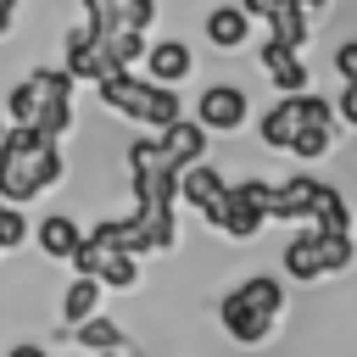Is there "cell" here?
I'll list each match as a JSON object with an SVG mask.
<instances>
[{
  "label": "cell",
  "mask_w": 357,
  "mask_h": 357,
  "mask_svg": "<svg viewBox=\"0 0 357 357\" xmlns=\"http://www.w3.org/2000/svg\"><path fill=\"white\" fill-rule=\"evenodd\" d=\"M28 240V223H22V206H6L0 201V251H17Z\"/></svg>",
  "instance_id": "cb8c5ba5"
},
{
  "label": "cell",
  "mask_w": 357,
  "mask_h": 357,
  "mask_svg": "<svg viewBox=\"0 0 357 357\" xmlns=\"http://www.w3.org/2000/svg\"><path fill=\"white\" fill-rule=\"evenodd\" d=\"M223 190H229V184H223V173H218L212 162H190V167L178 173V195H184L195 212H206V206H212Z\"/></svg>",
  "instance_id": "9a60e30c"
},
{
  "label": "cell",
  "mask_w": 357,
  "mask_h": 357,
  "mask_svg": "<svg viewBox=\"0 0 357 357\" xmlns=\"http://www.w3.org/2000/svg\"><path fill=\"white\" fill-rule=\"evenodd\" d=\"M335 73H340L346 84H357V39H346V45L335 50Z\"/></svg>",
  "instance_id": "4316f807"
},
{
  "label": "cell",
  "mask_w": 357,
  "mask_h": 357,
  "mask_svg": "<svg viewBox=\"0 0 357 357\" xmlns=\"http://www.w3.org/2000/svg\"><path fill=\"white\" fill-rule=\"evenodd\" d=\"M95 89H100V100H106L112 112H123V117H134V123H145V128H156V134L184 117V112H178V89L151 84V78H134V73H112V78H100Z\"/></svg>",
  "instance_id": "3957f363"
},
{
  "label": "cell",
  "mask_w": 357,
  "mask_h": 357,
  "mask_svg": "<svg viewBox=\"0 0 357 357\" xmlns=\"http://www.w3.org/2000/svg\"><path fill=\"white\" fill-rule=\"evenodd\" d=\"M279 312H284V284L268 279V273L240 279V284L218 301V324H223V335H229L234 346H262V340L273 335Z\"/></svg>",
  "instance_id": "7a4b0ae2"
},
{
  "label": "cell",
  "mask_w": 357,
  "mask_h": 357,
  "mask_svg": "<svg viewBox=\"0 0 357 357\" xmlns=\"http://www.w3.org/2000/svg\"><path fill=\"white\" fill-rule=\"evenodd\" d=\"M73 340H78L84 351H123V346H128L123 324H112V318H84V324H73Z\"/></svg>",
  "instance_id": "ffe728a7"
},
{
  "label": "cell",
  "mask_w": 357,
  "mask_h": 357,
  "mask_svg": "<svg viewBox=\"0 0 357 357\" xmlns=\"http://www.w3.org/2000/svg\"><path fill=\"white\" fill-rule=\"evenodd\" d=\"M11 17H17V0H0V33H11Z\"/></svg>",
  "instance_id": "f1b7e54d"
},
{
  "label": "cell",
  "mask_w": 357,
  "mask_h": 357,
  "mask_svg": "<svg viewBox=\"0 0 357 357\" xmlns=\"http://www.w3.org/2000/svg\"><path fill=\"white\" fill-rule=\"evenodd\" d=\"M268 39H273V45H284V50H301V45L312 39V22H307V11H301L296 0H279V6L268 11Z\"/></svg>",
  "instance_id": "2e32d148"
},
{
  "label": "cell",
  "mask_w": 357,
  "mask_h": 357,
  "mask_svg": "<svg viewBox=\"0 0 357 357\" xmlns=\"http://www.w3.org/2000/svg\"><path fill=\"white\" fill-rule=\"evenodd\" d=\"M33 240H39V251L45 257H56V262H67L73 251H78V240H84V229L67 218V212H50L39 229H33Z\"/></svg>",
  "instance_id": "e0dca14e"
},
{
  "label": "cell",
  "mask_w": 357,
  "mask_h": 357,
  "mask_svg": "<svg viewBox=\"0 0 357 357\" xmlns=\"http://www.w3.org/2000/svg\"><path fill=\"white\" fill-rule=\"evenodd\" d=\"M0 134H6V117H0Z\"/></svg>",
  "instance_id": "d6a6232c"
},
{
  "label": "cell",
  "mask_w": 357,
  "mask_h": 357,
  "mask_svg": "<svg viewBox=\"0 0 357 357\" xmlns=\"http://www.w3.org/2000/svg\"><path fill=\"white\" fill-rule=\"evenodd\" d=\"M95 357H117V351H95Z\"/></svg>",
  "instance_id": "1f68e13d"
},
{
  "label": "cell",
  "mask_w": 357,
  "mask_h": 357,
  "mask_svg": "<svg viewBox=\"0 0 357 357\" xmlns=\"http://www.w3.org/2000/svg\"><path fill=\"white\" fill-rule=\"evenodd\" d=\"M28 84H33V123H28V128L61 139V134L73 128V78H67L61 67H33Z\"/></svg>",
  "instance_id": "ba28073f"
},
{
  "label": "cell",
  "mask_w": 357,
  "mask_h": 357,
  "mask_svg": "<svg viewBox=\"0 0 357 357\" xmlns=\"http://www.w3.org/2000/svg\"><path fill=\"white\" fill-rule=\"evenodd\" d=\"M296 6H301V11H318V6H324V0H296Z\"/></svg>",
  "instance_id": "4dcf8cb0"
},
{
  "label": "cell",
  "mask_w": 357,
  "mask_h": 357,
  "mask_svg": "<svg viewBox=\"0 0 357 357\" xmlns=\"http://www.w3.org/2000/svg\"><path fill=\"white\" fill-rule=\"evenodd\" d=\"M67 78H89V84H100V78H112V73H123V67H112V56H106V45L89 33V22L84 28H73L67 33V67H61Z\"/></svg>",
  "instance_id": "9c48e42d"
},
{
  "label": "cell",
  "mask_w": 357,
  "mask_h": 357,
  "mask_svg": "<svg viewBox=\"0 0 357 357\" xmlns=\"http://www.w3.org/2000/svg\"><path fill=\"white\" fill-rule=\"evenodd\" d=\"M312 190H318L312 173H296V178H284V184H268L262 212L279 218V223H307V218H312Z\"/></svg>",
  "instance_id": "8fae6325"
},
{
  "label": "cell",
  "mask_w": 357,
  "mask_h": 357,
  "mask_svg": "<svg viewBox=\"0 0 357 357\" xmlns=\"http://www.w3.org/2000/svg\"><path fill=\"white\" fill-rule=\"evenodd\" d=\"M6 123H33V84L28 78L6 95Z\"/></svg>",
  "instance_id": "d4e9b609"
},
{
  "label": "cell",
  "mask_w": 357,
  "mask_h": 357,
  "mask_svg": "<svg viewBox=\"0 0 357 357\" xmlns=\"http://www.w3.org/2000/svg\"><path fill=\"white\" fill-rule=\"evenodd\" d=\"M100 45H106L112 67H123V73H128L134 61H145V33H139V28H117V33H106Z\"/></svg>",
  "instance_id": "7402d4cb"
},
{
  "label": "cell",
  "mask_w": 357,
  "mask_h": 357,
  "mask_svg": "<svg viewBox=\"0 0 357 357\" xmlns=\"http://www.w3.org/2000/svg\"><path fill=\"white\" fill-rule=\"evenodd\" d=\"M262 73H268L284 95H301V89L312 84V73L301 67V56H296V50H284V45H273V39H262Z\"/></svg>",
  "instance_id": "5bb4252c"
},
{
  "label": "cell",
  "mask_w": 357,
  "mask_h": 357,
  "mask_svg": "<svg viewBox=\"0 0 357 357\" xmlns=\"http://www.w3.org/2000/svg\"><path fill=\"white\" fill-rule=\"evenodd\" d=\"M245 33H251V17H245L240 6H218V11H206V39H212L218 50H240Z\"/></svg>",
  "instance_id": "ac0fdd59"
},
{
  "label": "cell",
  "mask_w": 357,
  "mask_h": 357,
  "mask_svg": "<svg viewBox=\"0 0 357 357\" xmlns=\"http://www.w3.org/2000/svg\"><path fill=\"white\" fill-rule=\"evenodd\" d=\"M307 123H335V106H329L324 95H312V89H301V95H284V100H273V106L262 112L257 134H262V145H273V151H290V139H296V134H301Z\"/></svg>",
  "instance_id": "52a82bcc"
},
{
  "label": "cell",
  "mask_w": 357,
  "mask_h": 357,
  "mask_svg": "<svg viewBox=\"0 0 357 357\" xmlns=\"http://www.w3.org/2000/svg\"><path fill=\"white\" fill-rule=\"evenodd\" d=\"M195 123L201 128H218V134H234L245 123V89L240 84H212L201 100H195Z\"/></svg>",
  "instance_id": "30bf717a"
},
{
  "label": "cell",
  "mask_w": 357,
  "mask_h": 357,
  "mask_svg": "<svg viewBox=\"0 0 357 357\" xmlns=\"http://www.w3.org/2000/svg\"><path fill=\"white\" fill-rule=\"evenodd\" d=\"M95 307H100V284L78 273L67 284V296H61V324H84V318H95Z\"/></svg>",
  "instance_id": "44dd1931"
},
{
  "label": "cell",
  "mask_w": 357,
  "mask_h": 357,
  "mask_svg": "<svg viewBox=\"0 0 357 357\" xmlns=\"http://www.w3.org/2000/svg\"><path fill=\"white\" fill-rule=\"evenodd\" d=\"M84 6H89V33H95V39H106V33L117 28V22H112L117 0H84Z\"/></svg>",
  "instance_id": "484cf974"
},
{
  "label": "cell",
  "mask_w": 357,
  "mask_h": 357,
  "mask_svg": "<svg viewBox=\"0 0 357 357\" xmlns=\"http://www.w3.org/2000/svg\"><path fill=\"white\" fill-rule=\"evenodd\" d=\"M190 67H195V56H190V45L184 39H162V45H145V73H151V84H184L190 78Z\"/></svg>",
  "instance_id": "7c38bea8"
},
{
  "label": "cell",
  "mask_w": 357,
  "mask_h": 357,
  "mask_svg": "<svg viewBox=\"0 0 357 357\" xmlns=\"http://www.w3.org/2000/svg\"><path fill=\"white\" fill-rule=\"evenodd\" d=\"M6 357H50V351H45V346H11Z\"/></svg>",
  "instance_id": "f546056e"
},
{
  "label": "cell",
  "mask_w": 357,
  "mask_h": 357,
  "mask_svg": "<svg viewBox=\"0 0 357 357\" xmlns=\"http://www.w3.org/2000/svg\"><path fill=\"white\" fill-rule=\"evenodd\" d=\"M262 201H268V184H262V178H245V184H229L201 218H206L218 234H229V240H251V234L268 223Z\"/></svg>",
  "instance_id": "8992f818"
},
{
  "label": "cell",
  "mask_w": 357,
  "mask_h": 357,
  "mask_svg": "<svg viewBox=\"0 0 357 357\" xmlns=\"http://www.w3.org/2000/svg\"><path fill=\"white\" fill-rule=\"evenodd\" d=\"M335 117L357 128V84H346V89H340V100H335Z\"/></svg>",
  "instance_id": "83f0119b"
},
{
  "label": "cell",
  "mask_w": 357,
  "mask_h": 357,
  "mask_svg": "<svg viewBox=\"0 0 357 357\" xmlns=\"http://www.w3.org/2000/svg\"><path fill=\"white\" fill-rule=\"evenodd\" d=\"M61 178V151L50 134L28 128V123H6L0 134V201L22 206L33 195H45Z\"/></svg>",
  "instance_id": "6da1fadb"
},
{
  "label": "cell",
  "mask_w": 357,
  "mask_h": 357,
  "mask_svg": "<svg viewBox=\"0 0 357 357\" xmlns=\"http://www.w3.org/2000/svg\"><path fill=\"white\" fill-rule=\"evenodd\" d=\"M307 223L324 229V234H351V212H346V201H340L335 184H318V190H312V218H307Z\"/></svg>",
  "instance_id": "d6986e66"
},
{
  "label": "cell",
  "mask_w": 357,
  "mask_h": 357,
  "mask_svg": "<svg viewBox=\"0 0 357 357\" xmlns=\"http://www.w3.org/2000/svg\"><path fill=\"white\" fill-rule=\"evenodd\" d=\"M351 257H357L351 234H324V229L301 223V234H290V245H284V273L312 284V279H329V273L351 268Z\"/></svg>",
  "instance_id": "5b68a950"
},
{
  "label": "cell",
  "mask_w": 357,
  "mask_h": 357,
  "mask_svg": "<svg viewBox=\"0 0 357 357\" xmlns=\"http://www.w3.org/2000/svg\"><path fill=\"white\" fill-rule=\"evenodd\" d=\"M84 279H95L100 290L112 284V290H134L139 284V257H128L123 245H117V234H112V218L106 223H95L84 240H78V251L67 257Z\"/></svg>",
  "instance_id": "277c9868"
},
{
  "label": "cell",
  "mask_w": 357,
  "mask_h": 357,
  "mask_svg": "<svg viewBox=\"0 0 357 357\" xmlns=\"http://www.w3.org/2000/svg\"><path fill=\"white\" fill-rule=\"evenodd\" d=\"M156 145H162V156L184 173L190 162H201V151H206V128H201L195 117H178V123H167V128L156 134Z\"/></svg>",
  "instance_id": "4fadbf2b"
},
{
  "label": "cell",
  "mask_w": 357,
  "mask_h": 357,
  "mask_svg": "<svg viewBox=\"0 0 357 357\" xmlns=\"http://www.w3.org/2000/svg\"><path fill=\"white\" fill-rule=\"evenodd\" d=\"M329 145H335V123H307V128L290 139V151H296V156H307V162H318Z\"/></svg>",
  "instance_id": "603a6c76"
}]
</instances>
